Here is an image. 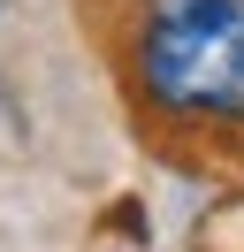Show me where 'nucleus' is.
<instances>
[{
  "instance_id": "f257e3e1",
  "label": "nucleus",
  "mask_w": 244,
  "mask_h": 252,
  "mask_svg": "<svg viewBox=\"0 0 244 252\" xmlns=\"http://www.w3.org/2000/svg\"><path fill=\"white\" fill-rule=\"evenodd\" d=\"M145 84L176 115L244 123V0H152Z\"/></svg>"
}]
</instances>
